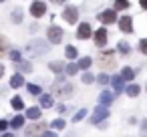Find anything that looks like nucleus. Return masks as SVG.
<instances>
[{"label":"nucleus","instance_id":"nucleus-1","mask_svg":"<svg viewBox=\"0 0 147 137\" xmlns=\"http://www.w3.org/2000/svg\"><path fill=\"white\" fill-rule=\"evenodd\" d=\"M53 93H55L57 97H69V95L73 93V85L67 83V81H63V79H57V81L53 83Z\"/></svg>","mask_w":147,"mask_h":137},{"label":"nucleus","instance_id":"nucleus-2","mask_svg":"<svg viewBox=\"0 0 147 137\" xmlns=\"http://www.w3.org/2000/svg\"><path fill=\"white\" fill-rule=\"evenodd\" d=\"M97 63H99L101 69H111V67H115V53H113V51H103V53L99 55Z\"/></svg>","mask_w":147,"mask_h":137},{"label":"nucleus","instance_id":"nucleus-3","mask_svg":"<svg viewBox=\"0 0 147 137\" xmlns=\"http://www.w3.org/2000/svg\"><path fill=\"white\" fill-rule=\"evenodd\" d=\"M45 131H49L47 123H32L26 127V137H42Z\"/></svg>","mask_w":147,"mask_h":137},{"label":"nucleus","instance_id":"nucleus-4","mask_svg":"<svg viewBox=\"0 0 147 137\" xmlns=\"http://www.w3.org/2000/svg\"><path fill=\"white\" fill-rule=\"evenodd\" d=\"M47 38H49V43H53V45H59V43L63 40V28L53 24V26L47 30Z\"/></svg>","mask_w":147,"mask_h":137},{"label":"nucleus","instance_id":"nucleus-5","mask_svg":"<svg viewBox=\"0 0 147 137\" xmlns=\"http://www.w3.org/2000/svg\"><path fill=\"white\" fill-rule=\"evenodd\" d=\"M45 12H47V4L42 2V0H34V2L30 4V14H32L34 18L45 16Z\"/></svg>","mask_w":147,"mask_h":137},{"label":"nucleus","instance_id":"nucleus-6","mask_svg":"<svg viewBox=\"0 0 147 137\" xmlns=\"http://www.w3.org/2000/svg\"><path fill=\"white\" fill-rule=\"evenodd\" d=\"M63 18H65L69 24H75L77 18H79V8H77V6H67V8L63 10Z\"/></svg>","mask_w":147,"mask_h":137},{"label":"nucleus","instance_id":"nucleus-7","mask_svg":"<svg viewBox=\"0 0 147 137\" xmlns=\"http://www.w3.org/2000/svg\"><path fill=\"white\" fill-rule=\"evenodd\" d=\"M103 24H113L115 20H117V10L115 8H109V10H103L99 16H97Z\"/></svg>","mask_w":147,"mask_h":137},{"label":"nucleus","instance_id":"nucleus-8","mask_svg":"<svg viewBox=\"0 0 147 137\" xmlns=\"http://www.w3.org/2000/svg\"><path fill=\"white\" fill-rule=\"evenodd\" d=\"M91 34H93V30H91V24H89V22H83V24H79V28H77V38H81V40H87Z\"/></svg>","mask_w":147,"mask_h":137},{"label":"nucleus","instance_id":"nucleus-9","mask_svg":"<svg viewBox=\"0 0 147 137\" xmlns=\"http://www.w3.org/2000/svg\"><path fill=\"white\" fill-rule=\"evenodd\" d=\"M119 28H121L123 32L131 34V32H133V18H131V16H121V18H119Z\"/></svg>","mask_w":147,"mask_h":137},{"label":"nucleus","instance_id":"nucleus-10","mask_svg":"<svg viewBox=\"0 0 147 137\" xmlns=\"http://www.w3.org/2000/svg\"><path fill=\"white\" fill-rule=\"evenodd\" d=\"M95 34V45L97 47H105L107 45V30L105 28H99L97 32H93Z\"/></svg>","mask_w":147,"mask_h":137},{"label":"nucleus","instance_id":"nucleus-11","mask_svg":"<svg viewBox=\"0 0 147 137\" xmlns=\"http://www.w3.org/2000/svg\"><path fill=\"white\" fill-rule=\"evenodd\" d=\"M107 115H109V111H107L105 107H97V109H95V115H93V123H99V121H103Z\"/></svg>","mask_w":147,"mask_h":137},{"label":"nucleus","instance_id":"nucleus-12","mask_svg":"<svg viewBox=\"0 0 147 137\" xmlns=\"http://www.w3.org/2000/svg\"><path fill=\"white\" fill-rule=\"evenodd\" d=\"M22 85H24V79H22V75H20V73H14V75H12V79H10V87L18 89V87H22Z\"/></svg>","mask_w":147,"mask_h":137},{"label":"nucleus","instance_id":"nucleus-13","mask_svg":"<svg viewBox=\"0 0 147 137\" xmlns=\"http://www.w3.org/2000/svg\"><path fill=\"white\" fill-rule=\"evenodd\" d=\"M65 67H67V65H65V63H59V61H55V63L49 65V69H51L53 73H57V75H61V73L65 71Z\"/></svg>","mask_w":147,"mask_h":137},{"label":"nucleus","instance_id":"nucleus-14","mask_svg":"<svg viewBox=\"0 0 147 137\" xmlns=\"http://www.w3.org/2000/svg\"><path fill=\"white\" fill-rule=\"evenodd\" d=\"M113 99H115V95H113V93H109V91L101 93V97H99L101 105H109V103H113Z\"/></svg>","mask_w":147,"mask_h":137},{"label":"nucleus","instance_id":"nucleus-15","mask_svg":"<svg viewBox=\"0 0 147 137\" xmlns=\"http://www.w3.org/2000/svg\"><path fill=\"white\" fill-rule=\"evenodd\" d=\"M26 117L32 119V121H36V119L40 117V109H38V107H28V109H26Z\"/></svg>","mask_w":147,"mask_h":137},{"label":"nucleus","instance_id":"nucleus-16","mask_svg":"<svg viewBox=\"0 0 147 137\" xmlns=\"http://www.w3.org/2000/svg\"><path fill=\"white\" fill-rule=\"evenodd\" d=\"M117 49H119V53H121V55H129V53H131V47H129V43H127V40H119Z\"/></svg>","mask_w":147,"mask_h":137},{"label":"nucleus","instance_id":"nucleus-17","mask_svg":"<svg viewBox=\"0 0 147 137\" xmlns=\"http://www.w3.org/2000/svg\"><path fill=\"white\" fill-rule=\"evenodd\" d=\"M91 65H93V59H91V57H83V59L79 61V69H83V71H87Z\"/></svg>","mask_w":147,"mask_h":137},{"label":"nucleus","instance_id":"nucleus-18","mask_svg":"<svg viewBox=\"0 0 147 137\" xmlns=\"http://www.w3.org/2000/svg\"><path fill=\"white\" fill-rule=\"evenodd\" d=\"M6 53H8V40H6V36L0 34V57L6 55Z\"/></svg>","mask_w":147,"mask_h":137},{"label":"nucleus","instance_id":"nucleus-19","mask_svg":"<svg viewBox=\"0 0 147 137\" xmlns=\"http://www.w3.org/2000/svg\"><path fill=\"white\" fill-rule=\"evenodd\" d=\"M123 81H125V79H123V77H119V75H115V77H113V87H115V91H117V93L123 89Z\"/></svg>","mask_w":147,"mask_h":137},{"label":"nucleus","instance_id":"nucleus-20","mask_svg":"<svg viewBox=\"0 0 147 137\" xmlns=\"http://www.w3.org/2000/svg\"><path fill=\"white\" fill-rule=\"evenodd\" d=\"M40 105L51 109V107L55 105V101H53V97H51V95H42V97H40Z\"/></svg>","mask_w":147,"mask_h":137},{"label":"nucleus","instance_id":"nucleus-21","mask_svg":"<svg viewBox=\"0 0 147 137\" xmlns=\"http://www.w3.org/2000/svg\"><path fill=\"white\" fill-rule=\"evenodd\" d=\"M10 125H12L14 129H20V127L24 125V117H22V115H16V117L10 121Z\"/></svg>","mask_w":147,"mask_h":137},{"label":"nucleus","instance_id":"nucleus-22","mask_svg":"<svg viewBox=\"0 0 147 137\" xmlns=\"http://www.w3.org/2000/svg\"><path fill=\"white\" fill-rule=\"evenodd\" d=\"M113 8H115V10H125V8H129V0H115Z\"/></svg>","mask_w":147,"mask_h":137},{"label":"nucleus","instance_id":"nucleus-23","mask_svg":"<svg viewBox=\"0 0 147 137\" xmlns=\"http://www.w3.org/2000/svg\"><path fill=\"white\" fill-rule=\"evenodd\" d=\"M121 77H123L125 81H133V77H135V73H133V69H129V67H125V69H123V73H121Z\"/></svg>","mask_w":147,"mask_h":137},{"label":"nucleus","instance_id":"nucleus-24","mask_svg":"<svg viewBox=\"0 0 147 137\" xmlns=\"http://www.w3.org/2000/svg\"><path fill=\"white\" fill-rule=\"evenodd\" d=\"M139 93H141L139 85H129V87H127V95H129V97H137Z\"/></svg>","mask_w":147,"mask_h":137},{"label":"nucleus","instance_id":"nucleus-25","mask_svg":"<svg viewBox=\"0 0 147 137\" xmlns=\"http://www.w3.org/2000/svg\"><path fill=\"white\" fill-rule=\"evenodd\" d=\"M10 105L16 109V111H20V109H24V103H22V99L20 97H14L12 101H10Z\"/></svg>","mask_w":147,"mask_h":137},{"label":"nucleus","instance_id":"nucleus-26","mask_svg":"<svg viewBox=\"0 0 147 137\" xmlns=\"http://www.w3.org/2000/svg\"><path fill=\"white\" fill-rule=\"evenodd\" d=\"M77 73H79V65H75V63L67 65V75H77Z\"/></svg>","mask_w":147,"mask_h":137},{"label":"nucleus","instance_id":"nucleus-27","mask_svg":"<svg viewBox=\"0 0 147 137\" xmlns=\"http://www.w3.org/2000/svg\"><path fill=\"white\" fill-rule=\"evenodd\" d=\"M12 22H22V10L20 8L12 12Z\"/></svg>","mask_w":147,"mask_h":137},{"label":"nucleus","instance_id":"nucleus-28","mask_svg":"<svg viewBox=\"0 0 147 137\" xmlns=\"http://www.w3.org/2000/svg\"><path fill=\"white\" fill-rule=\"evenodd\" d=\"M77 49L75 47H67V59H77Z\"/></svg>","mask_w":147,"mask_h":137},{"label":"nucleus","instance_id":"nucleus-29","mask_svg":"<svg viewBox=\"0 0 147 137\" xmlns=\"http://www.w3.org/2000/svg\"><path fill=\"white\" fill-rule=\"evenodd\" d=\"M65 125H67V123H65L63 119H57V121H53V123H51V127H53V129H65Z\"/></svg>","mask_w":147,"mask_h":137},{"label":"nucleus","instance_id":"nucleus-30","mask_svg":"<svg viewBox=\"0 0 147 137\" xmlns=\"http://www.w3.org/2000/svg\"><path fill=\"white\" fill-rule=\"evenodd\" d=\"M139 51H141L143 55H147V38H141V40H139Z\"/></svg>","mask_w":147,"mask_h":137},{"label":"nucleus","instance_id":"nucleus-31","mask_svg":"<svg viewBox=\"0 0 147 137\" xmlns=\"http://www.w3.org/2000/svg\"><path fill=\"white\" fill-rule=\"evenodd\" d=\"M28 93H30V95H38V93H40V87H38V85H28Z\"/></svg>","mask_w":147,"mask_h":137},{"label":"nucleus","instance_id":"nucleus-32","mask_svg":"<svg viewBox=\"0 0 147 137\" xmlns=\"http://www.w3.org/2000/svg\"><path fill=\"white\" fill-rule=\"evenodd\" d=\"M16 69H18V71H32V67H30L28 63H18Z\"/></svg>","mask_w":147,"mask_h":137},{"label":"nucleus","instance_id":"nucleus-33","mask_svg":"<svg viewBox=\"0 0 147 137\" xmlns=\"http://www.w3.org/2000/svg\"><path fill=\"white\" fill-rule=\"evenodd\" d=\"M95 81V77L91 75V73H85V77H83V83H87V85H91Z\"/></svg>","mask_w":147,"mask_h":137},{"label":"nucleus","instance_id":"nucleus-34","mask_svg":"<svg viewBox=\"0 0 147 137\" xmlns=\"http://www.w3.org/2000/svg\"><path fill=\"white\" fill-rule=\"evenodd\" d=\"M97 83H99V85H107V83H109V77H107V75H99V77H97Z\"/></svg>","mask_w":147,"mask_h":137},{"label":"nucleus","instance_id":"nucleus-35","mask_svg":"<svg viewBox=\"0 0 147 137\" xmlns=\"http://www.w3.org/2000/svg\"><path fill=\"white\" fill-rule=\"evenodd\" d=\"M8 57H10L12 61H20V53H18V51H10V53H8Z\"/></svg>","mask_w":147,"mask_h":137},{"label":"nucleus","instance_id":"nucleus-36","mask_svg":"<svg viewBox=\"0 0 147 137\" xmlns=\"http://www.w3.org/2000/svg\"><path fill=\"white\" fill-rule=\"evenodd\" d=\"M85 115H87V111H85V109H81V111H79V113L75 115V121H81V119H83Z\"/></svg>","mask_w":147,"mask_h":137},{"label":"nucleus","instance_id":"nucleus-37","mask_svg":"<svg viewBox=\"0 0 147 137\" xmlns=\"http://www.w3.org/2000/svg\"><path fill=\"white\" fill-rule=\"evenodd\" d=\"M6 127H8V123L4 119H0V131H6Z\"/></svg>","mask_w":147,"mask_h":137},{"label":"nucleus","instance_id":"nucleus-38","mask_svg":"<svg viewBox=\"0 0 147 137\" xmlns=\"http://www.w3.org/2000/svg\"><path fill=\"white\" fill-rule=\"evenodd\" d=\"M139 4H141L143 10H147V0H139Z\"/></svg>","mask_w":147,"mask_h":137},{"label":"nucleus","instance_id":"nucleus-39","mask_svg":"<svg viewBox=\"0 0 147 137\" xmlns=\"http://www.w3.org/2000/svg\"><path fill=\"white\" fill-rule=\"evenodd\" d=\"M42 137H57V135H55V133H51V131H45V135H42Z\"/></svg>","mask_w":147,"mask_h":137},{"label":"nucleus","instance_id":"nucleus-40","mask_svg":"<svg viewBox=\"0 0 147 137\" xmlns=\"http://www.w3.org/2000/svg\"><path fill=\"white\" fill-rule=\"evenodd\" d=\"M2 75H4V65L0 63V77H2Z\"/></svg>","mask_w":147,"mask_h":137},{"label":"nucleus","instance_id":"nucleus-41","mask_svg":"<svg viewBox=\"0 0 147 137\" xmlns=\"http://www.w3.org/2000/svg\"><path fill=\"white\" fill-rule=\"evenodd\" d=\"M51 2H57V4H61V2H67V0H51Z\"/></svg>","mask_w":147,"mask_h":137},{"label":"nucleus","instance_id":"nucleus-42","mask_svg":"<svg viewBox=\"0 0 147 137\" xmlns=\"http://www.w3.org/2000/svg\"><path fill=\"white\" fill-rule=\"evenodd\" d=\"M2 137H14V135H12V133H4Z\"/></svg>","mask_w":147,"mask_h":137},{"label":"nucleus","instance_id":"nucleus-43","mask_svg":"<svg viewBox=\"0 0 147 137\" xmlns=\"http://www.w3.org/2000/svg\"><path fill=\"white\" fill-rule=\"evenodd\" d=\"M0 2H4V0H0Z\"/></svg>","mask_w":147,"mask_h":137}]
</instances>
